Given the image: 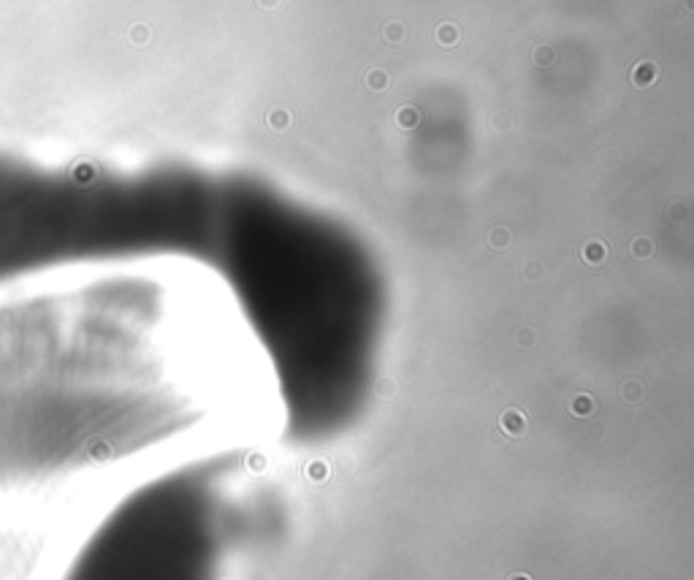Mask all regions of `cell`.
<instances>
[{
  "label": "cell",
  "mask_w": 694,
  "mask_h": 580,
  "mask_svg": "<svg viewBox=\"0 0 694 580\" xmlns=\"http://www.w3.org/2000/svg\"><path fill=\"white\" fill-rule=\"evenodd\" d=\"M214 328L157 285L106 279L0 307V488L117 461L228 391Z\"/></svg>",
  "instance_id": "obj_1"
}]
</instances>
